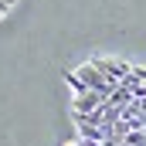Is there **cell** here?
Segmentation results:
<instances>
[{
  "instance_id": "cell-1",
  "label": "cell",
  "mask_w": 146,
  "mask_h": 146,
  "mask_svg": "<svg viewBox=\"0 0 146 146\" xmlns=\"http://www.w3.org/2000/svg\"><path fill=\"white\" fill-rule=\"evenodd\" d=\"M72 146H146V68L92 58L68 75Z\"/></svg>"
}]
</instances>
